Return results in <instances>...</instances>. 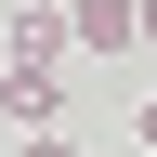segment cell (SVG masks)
<instances>
[{
  "label": "cell",
  "mask_w": 157,
  "mask_h": 157,
  "mask_svg": "<svg viewBox=\"0 0 157 157\" xmlns=\"http://www.w3.org/2000/svg\"><path fill=\"white\" fill-rule=\"evenodd\" d=\"M0 118L13 131H52L66 118V66H0Z\"/></svg>",
  "instance_id": "cell-1"
},
{
  "label": "cell",
  "mask_w": 157,
  "mask_h": 157,
  "mask_svg": "<svg viewBox=\"0 0 157 157\" xmlns=\"http://www.w3.org/2000/svg\"><path fill=\"white\" fill-rule=\"evenodd\" d=\"M131 144H144V157H157V92H144V118H131Z\"/></svg>",
  "instance_id": "cell-5"
},
{
  "label": "cell",
  "mask_w": 157,
  "mask_h": 157,
  "mask_svg": "<svg viewBox=\"0 0 157 157\" xmlns=\"http://www.w3.org/2000/svg\"><path fill=\"white\" fill-rule=\"evenodd\" d=\"M144 52H157V0H144Z\"/></svg>",
  "instance_id": "cell-6"
},
{
  "label": "cell",
  "mask_w": 157,
  "mask_h": 157,
  "mask_svg": "<svg viewBox=\"0 0 157 157\" xmlns=\"http://www.w3.org/2000/svg\"><path fill=\"white\" fill-rule=\"evenodd\" d=\"M26 157H78V144H66V131H26Z\"/></svg>",
  "instance_id": "cell-4"
},
{
  "label": "cell",
  "mask_w": 157,
  "mask_h": 157,
  "mask_svg": "<svg viewBox=\"0 0 157 157\" xmlns=\"http://www.w3.org/2000/svg\"><path fill=\"white\" fill-rule=\"evenodd\" d=\"M78 52V13H13V66H66Z\"/></svg>",
  "instance_id": "cell-3"
},
{
  "label": "cell",
  "mask_w": 157,
  "mask_h": 157,
  "mask_svg": "<svg viewBox=\"0 0 157 157\" xmlns=\"http://www.w3.org/2000/svg\"><path fill=\"white\" fill-rule=\"evenodd\" d=\"M144 39V0H78V52H131Z\"/></svg>",
  "instance_id": "cell-2"
}]
</instances>
